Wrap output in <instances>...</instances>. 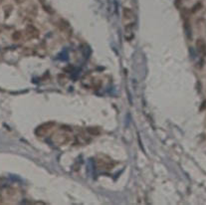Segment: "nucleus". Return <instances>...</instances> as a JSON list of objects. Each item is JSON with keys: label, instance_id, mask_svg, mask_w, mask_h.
<instances>
[{"label": "nucleus", "instance_id": "nucleus-1", "mask_svg": "<svg viewBox=\"0 0 206 205\" xmlns=\"http://www.w3.org/2000/svg\"><path fill=\"white\" fill-rule=\"evenodd\" d=\"M53 142L57 146H65L71 142V136L67 133H56L53 136Z\"/></svg>", "mask_w": 206, "mask_h": 205}, {"label": "nucleus", "instance_id": "nucleus-2", "mask_svg": "<svg viewBox=\"0 0 206 205\" xmlns=\"http://www.w3.org/2000/svg\"><path fill=\"white\" fill-rule=\"evenodd\" d=\"M54 125H55V123H52V122L43 123V125H41L40 127H38L37 129H36L35 133L37 134V136H45V134H47V133L49 132V130H51L53 127H54Z\"/></svg>", "mask_w": 206, "mask_h": 205}, {"label": "nucleus", "instance_id": "nucleus-3", "mask_svg": "<svg viewBox=\"0 0 206 205\" xmlns=\"http://www.w3.org/2000/svg\"><path fill=\"white\" fill-rule=\"evenodd\" d=\"M97 165L99 168L101 169H112L113 166L115 165V162L109 159H97Z\"/></svg>", "mask_w": 206, "mask_h": 205}, {"label": "nucleus", "instance_id": "nucleus-4", "mask_svg": "<svg viewBox=\"0 0 206 205\" xmlns=\"http://www.w3.org/2000/svg\"><path fill=\"white\" fill-rule=\"evenodd\" d=\"M26 32H27V35L30 38H38L40 35L39 30L31 24L27 25V27H26Z\"/></svg>", "mask_w": 206, "mask_h": 205}, {"label": "nucleus", "instance_id": "nucleus-5", "mask_svg": "<svg viewBox=\"0 0 206 205\" xmlns=\"http://www.w3.org/2000/svg\"><path fill=\"white\" fill-rule=\"evenodd\" d=\"M122 17L125 20H132L134 18V13L129 8H124L122 9Z\"/></svg>", "mask_w": 206, "mask_h": 205}, {"label": "nucleus", "instance_id": "nucleus-6", "mask_svg": "<svg viewBox=\"0 0 206 205\" xmlns=\"http://www.w3.org/2000/svg\"><path fill=\"white\" fill-rule=\"evenodd\" d=\"M196 46L199 50V52L201 53H206V44L204 42V40L202 39H198L197 42H196Z\"/></svg>", "mask_w": 206, "mask_h": 205}, {"label": "nucleus", "instance_id": "nucleus-7", "mask_svg": "<svg viewBox=\"0 0 206 205\" xmlns=\"http://www.w3.org/2000/svg\"><path fill=\"white\" fill-rule=\"evenodd\" d=\"M12 9H13V7H12V5H10V4H8V5H5L4 6V15H5V18H8L9 17V15H10V13L12 12Z\"/></svg>", "mask_w": 206, "mask_h": 205}, {"label": "nucleus", "instance_id": "nucleus-8", "mask_svg": "<svg viewBox=\"0 0 206 205\" xmlns=\"http://www.w3.org/2000/svg\"><path fill=\"white\" fill-rule=\"evenodd\" d=\"M21 37H22V34H21V32H19V31H16L12 34V39L14 40V41H18V40L21 39Z\"/></svg>", "mask_w": 206, "mask_h": 205}, {"label": "nucleus", "instance_id": "nucleus-9", "mask_svg": "<svg viewBox=\"0 0 206 205\" xmlns=\"http://www.w3.org/2000/svg\"><path fill=\"white\" fill-rule=\"evenodd\" d=\"M87 130L91 134H94V136H97V134L100 133V130L98 129H95V127H88Z\"/></svg>", "mask_w": 206, "mask_h": 205}, {"label": "nucleus", "instance_id": "nucleus-10", "mask_svg": "<svg viewBox=\"0 0 206 205\" xmlns=\"http://www.w3.org/2000/svg\"><path fill=\"white\" fill-rule=\"evenodd\" d=\"M201 7H202V4L200 2H198V3H196V4H195L193 7L191 8V12L192 13H195V12H197L199 9H201Z\"/></svg>", "mask_w": 206, "mask_h": 205}, {"label": "nucleus", "instance_id": "nucleus-11", "mask_svg": "<svg viewBox=\"0 0 206 205\" xmlns=\"http://www.w3.org/2000/svg\"><path fill=\"white\" fill-rule=\"evenodd\" d=\"M206 109V100L202 103V106L200 107V111H204Z\"/></svg>", "mask_w": 206, "mask_h": 205}, {"label": "nucleus", "instance_id": "nucleus-12", "mask_svg": "<svg viewBox=\"0 0 206 205\" xmlns=\"http://www.w3.org/2000/svg\"><path fill=\"white\" fill-rule=\"evenodd\" d=\"M39 1H40V3H41V4L43 5V7H44V6H45V0H39Z\"/></svg>", "mask_w": 206, "mask_h": 205}, {"label": "nucleus", "instance_id": "nucleus-13", "mask_svg": "<svg viewBox=\"0 0 206 205\" xmlns=\"http://www.w3.org/2000/svg\"><path fill=\"white\" fill-rule=\"evenodd\" d=\"M15 1L17 2V3H23V2L25 1V0H15Z\"/></svg>", "mask_w": 206, "mask_h": 205}, {"label": "nucleus", "instance_id": "nucleus-14", "mask_svg": "<svg viewBox=\"0 0 206 205\" xmlns=\"http://www.w3.org/2000/svg\"><path fill=\"white\" fill-rule=\"evenodd\" d=\"M0 196H1V194H0Z\"/></svg>", "mask_w": 206, "mask_h": 205}]
</instances>
